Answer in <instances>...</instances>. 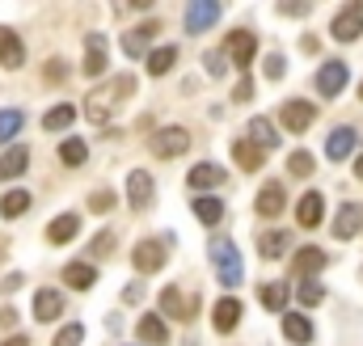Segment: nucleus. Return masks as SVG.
Returning a JSON list of instances; mask_svg holds the SVG:
<instances>
[{
	"instance_id": "ddd939ff",
	"label": "nucleus",
	"mask_w": 363,
	"mask_h": 346,
	"mask_svg": "<svg viewBox=\"0 0 363 346\" xmlns=\"http://www.w3.org/2000/svg\"><path fill=\"white\" fill-rule=\"evenodd\" d=\"M363 224V207L359 203H342V211H338V220H334V237L338 241H351L355 233H359Z\"/></svg>"
},
{
	"instance_id": "f257e3e1",
	"label": "nucleus",
	"mask_w": 363,
	"mask_h": 346,
	"mask_svg": "<svg viewBox=\"0 0 363 346\" xmlns=\"http://www.w3.org/2000/svg\"><path fill=\"white\" fill-rule=\"evenodd\" d=\"M131 93H135V77H118V81L97 85L89 97H85V118H89V123H106Z\"/></svg>"
},
{
	"instance_id": "c756f323",
	"label": "nucleus",
	"mask_w": 363,
	"mask_h": 346,
	"mask_svg": "<svg viewBox=\"0 0 363 346\" xmlns=\"http://www.w3.org/2000/svg\"><path fill=\"white\" fill-rule=\"evenodd\" d=\"M291 266H296V270H300L304 279H313V274H317V270L325 266V254H321L317 245H308V250H300V254H296V262H291Z\"/></svg>"
},
{
	"instance_id": "de8ad7c7",
	"label": "nucleus",
	"mask_w": 363,
	"mask_h": 346,
	"mask_svg": "<svg viewBox=\"0 0 363 346\" xmlns=\"http://www.w3.org/2000/svg\"><path fill=\"white\" fill-rule=\"evenodd\" d=\"M279 13H283V17H304L308 4H279Z\"/></svg>"
},
{
	"instance_id": "c9c22d12",
	"label": "nucleus",
	"mask_w": 363,
	"mask_h": 346,
	"mask_svg": "<svg viewBox=\"0 0 363 346\" xmlns=\"http://www.w3.org/2000/svg\"><path fill=\"white\" fill-rule=\"evenodd\" d=\"M72 118H77V106H55V110L43 118V127H47V131H64V127H72Z\"/></svg>"
},
{
	"instance_id": "423d86ee",
	"label": "nucleus",
	"mask_w": 363,
	"mask_h": 346,
	"mask_svg": "<svg viewBox=\"0 0 363 346\" xmlns=\"http://www.w3.org/2000/svg\"><path fill=\"white\" fill-rule=\"evenodd\" d=\"M330 34H334L338 43H355V38L363 34V4H351V9H342V13L334 17Z\"/></svg>"
},
{
	"instance_id": "6ab92c4d",
	"label": "nucleus",
	"mask_w": 363,
	"mask_h": 346,
	"mask_svg": "<svg viewBox=\"0 0 363 346\" xmlns=\"http://www.w3.org/2000/svg\"><path fill=\"white\" fill-rule=\"evenodd\" d=\"M77 233H81V220H77V216H72V211H68V216H60V220H51V224H47V241H51V245H68V241H72V237H77Z\"/></svg>"
},
{
	"instance_id": "4468645a",
	"label": "nucleus",
	"mask_w": 363,
	"mask_h": 346,
	"mask_svg": "<svg viewBox=\"0 0 363 346\" xmlns=\"http://www.w3.org/2000/svg\"><path fill=\"white\" fill-rule=\"evenodd\" d=\"M237 321H241V300H233V296H224V300H216V313H211V325H216L220 334H228V330H237Z\"/></svg>"
},
{
	"instance_id": "a878e982",
	"label": "nucleus",
	"mask_w": 363,
	"mask_h": 346,
	"mask_svg": "<svg viewBox=\"0 0 363 346\" xmlns=\"http://www.w3.org/2000/svg\"><path fill=\"white\" fill-rule=\"evenodd\" d=\"M26 165H30V152L21 148V144H13V148H4V157H0V177H21L26 173Z\"/></svg>"
},
{
	"instance_id": "58836bf2",
	"label": "nucleus",
	"mask_w": 363,
	"mask_h": 346,
	"mask_svg": "<svg viewBox=\"0 0 363 346\" xmlns=\"http://www.w3.org/2000/svg\"><path fill=\"white\" fill-rule=\"evenodd\" d=\"M81 342H85V325L81 321H72V325H64L55 334V346H81Z\"/></svg>"
},
{
	"instance_id": "49530a36",
	"label": "nucleus",
	"mask_w": 363,
	"mask_h": 346,
	"mask_svg": "<svg viewBox=\"0 0 363 346\" xmlns=\"http://www.w3.org/2000/svg\"><path fill=\"white\" fill-rule=\"evenodd\" d=\"M254 97V81L245 77V81H237V89H233V101H250Z\"/></svg>"
},
{
	"instance_id": "79ce46f5",
	"label": "nucleus",
	"mask_w": 363,
	"mask_h": 346,
	"mask_svg": "<svg viewBox=\"0 0 363 346\" xmlns=\"http://www.w3.org/2000/svg\"><path fill=\"white\" fill-rule=\"evenodd\" d=\"M110 250H114V233H97V237H93V245H89V254H93V258H106Z\"/></svg>"
},
{
	"instance_id": "dca6fc26",
	"label": "nucleus",
	"mask_w": 363,
	"mask_h": 346,
	"mask_svg": "<svg viewBox=\"0 0 363 346\" xmlns=\"http://www.w3.org/2000/svg\"><path fill=\"white\" fill-rule=\"evenodd\" d=\"M152 177L144 169H131V177H127V199H131V207H148L152 203Z\"/></svg>"
},
{
	"instance_id": "bb28decb",
	"label": "nucleus",
	"mask_w": 363,
	"mask_h": 346,
	"mask_svg": "<svg viewBox=\"0 0 363 346\" xmlns=\"http://www.w3.org/2000/svg\"><path fill=\"white\" fill-rule=\"evenodd\" d=\"M135 330H140V338H144V342H152V346H165V342H169V330H165V321H161L157 313H144Z\"/></svg>"
},
{
	"instance_id": "cd10ccee",
	"label": "nucleus",
	"mask_w": 363,
	"mask_h": 346,
	"mask_svg": "<svg viewBox=\"0 0 363 346\" xmlns=\"http://www.w3.org/2000/svg\"><path fill=\"white\" fill-rule=\"evenodd\" d=\"M194 216H199L207 228H216V224L224 220V203H220L216 194H199V199H194Z\"/></svg>"
},
{
	"instance_id": "8fccbe9b",
	"label": "nucleus",
	"mask_w": 363,
	"mask_h": 346,
	"mask_svg": "<svg viewBox=\"0 0 363 346\" xmlns=\"http://www.w3.org/2000/svg\"><path fill=\"white\" fill-rule=\"evenodd\" d=\"M140 296H144V287H140V283H131V287H127V291H123V300H127V304H135V300H140Z\"/></svg>"
},
{
	"instance_id": "3c124183",
	"label": "nucleus",
	"mask_w": 363,
	"mask_h": 346,
	"mask_svg": "<svg viewBox=\"0 0 363 346\" xmlns=\"http://www.w3.org/2000/svg\"><path fill=\"white\" fill-rule=\"evenodd\" d=\"M4 346H30V342H26L21 334H13V338H9V342H4Z\"/></svg>"
},
{
	"instance_id": "f03ea898",
	"label": "nucleus",
	"mask_w": 363,
	"mask_h": 346,
	"mask_svg": "<svg viewBox=\"0 0 363 346\" xmlns=\"http://www.w3.org/2000/svg\"><path fill=\"white\" fill-rule=\"evenodd\" d=\"M207 254H211V262H216V274H220V283H224V287H241L245 266H241V254H237V245H233L228 237H211Z\"/></svg>"
},
{
	"instance_id": "864d4df0",
	"label": "nucleus",
	"mask_w": 363,
	"mask_h": 346,
	"mask_svg": "<svg viewBox=\"0 0 363 346\" xmlns=\"http://www.w3.org/2000/svg\"><path fill=\"white\" fill-rule=\"evenodd\" d=\"M359 97H363V85H359Z\"/></svg>"
},
{
	"instance_id": "7c9ffc66",
	"label": "nucleus",
	"mask_w": 363,
	"mask_h": 346,
	"mask_svg": "<svg viewBox=\"0 0 363 346\" xmlns=\"http://www.w3.org/2000/svg\"><path fill=\"white\" fill-rule=\"evenodd\" d=\"M287 296H291V287H287V283H267V287L258 291V300H262V308H271V313H283V304H287Z\"/></svg>"
},
{
	"instance_id": "b1692460",
	"label": "nucleus",
	"mask_w": 363,
	"mask_h": 346,
	"mask_svg": "<svg viewBox=\"0 0 363 346\" xmlns=\"http://www.w3.org/2000/svg\"><path fill=\"white\" fill-rule=\"evenodd\" d=\"M64 283L77 287V291H89L93 283H97V270H93L89 262H68L64 266Z\"/></svg>"
},
{
	"instance_id": "f8f14e48",
	"label": "nucleus",
	"mask_w": 363,
	"mask_h": 346,
	"mask_svg": "<svg viewBox=\"0 0 363 346\" xmlns=\"http://www.w3.org/2000/svg\"><path fill=\"white\" fill-rule=\"evenodd\" d=\"M161 313L165 317H178V321H194V304L182 296V287H165L161 291Z\"/></svg>"
},
{
	"instance_id": "72a5a7b5",
	"label": "nucleus",
	"mask_w": 363,
	"mask_h": 346,
	"mask_svg": "<svg viewBox=\"0 0 363 346\" xmlns=\"http://www.w3.org/2000/svg\"><path fill=\"white\" fill-rule=\"evenodd\" d=\"M174 60H178V47H157V51L148 55V72H152V77H165V72L174 68Z\"/></svg>"
},
{
	"instance_id": "2f4dec72",
	"label": "nucleus",
	"mask_w": 363,
	"mask_h": 346,
	"mask_svg": "<svg viewBox=\"0 0 363 346\" xmlns=\"http://www.w3.org/2000/svg\"><path fill=\"white\" fill-rule=\"evenodd\" d=\"M26 211H30V194H26V190H9V194L0 199V216H4V220L26 216Z\"/></svg>"
},
{
	"instance_id": "37998d69",
	"label": "nucleus",
	"mask_w": 363,
	"mask_h": 346,
	"mask_svg": "<svg viewBox=\"0 0 363 346\" xmlns=\"http://www.w3.org/2000/svg\"><path fill=\"white\" fill-rule=\"evenodd\" d=\"M89 207H93V211H97V216H106V211L114 207V194H110V190H93Z\"/></svg>"
},
{
	"instance_id": "1a4fd4ad",
	"label": "nucleus",
	"mask_w": 363,
	"mask_h": 346,
	"mask_svg": "<svg viewBox=\"0 0 363 346\" xmlns=\"http://www.w3.org/2000/svg\"><path fill=\"white\" fill-rule=\"evenodd\" d=\"M165 250H169V241H140V245H135V254H131L135 270H144V274L161 270V266H165Z\"/></svg>"
},
{
	"instance_id": "a19ab883",
	"label": "nucleus",
	"mask_w": 363,
	"mask_h": 346,
	"mask_svg": "<svg viewBox=\"0 0 363 346\" xmlns=\"http://www.w3.org/2000/svg\"><path fill=\"white\" fill-rule=\"evenodd\" d=\"M287 169L296 173V177H308V173H313V157H308V152H291Z\"/></svg>"
},
{
	"instance_id": "f3484780",
	"label": "nucleus",
	"mask_w": 363,
	"mask_h": 346,
	"mask_svg": "<svg viewBox=\"0 0 363 346\" xmlns=\"http://www.w3.org/2000/svg\"><path fill=\"white\" fill-rule=\"evenodd\" d=\"M60 313H64V296H60L55 287H43V291L34 296V317H38V321H55Z\"/></svg>"
},
{
	"instance_id": "0eeeda50",
	"label": "nucleus",
	"mask_w": 363,
	"mask_h": 346,
	"mask_svg": "<svg viewBox=\"0 0 363 346\" xmlns=\"http://www.w3.org/2000/svg\"><path fill=\"white\" fill-rule=\"evenodd\" d=\"M228 55H233L237 68H250L254 55H258V38H254V30H233V34H228Z\"/></svg>"
},
{
	"instance_id": "393cba45",
	"label": "nucleus",
	"mask_w": 363,
	"mask_h": 346,
	"mask_svg": "<svg viewBox=\"0 0 363 346\" xmlns=\"http://www.w3.org/2000/svg\"><path fill=\"white\" fill-rule=\"evenodd\" d=\"M157 34V21H148V26H140V30H131V34H123V51L131 55V60H140V55H148V38Z\"/></svg>"
},
{
	"instance_id": "aec40b11",
	"label": "nucleus",
	"mask_w": 363,
	"mask_h": 346,
	"mask_svg": "<svg viewBox=\"0 0 363 346\" xmlns=\"http://www.w3.org/2000/svg\"><path fill=\"white\" fill-rule=\"evenodd\" d=\"M233 157H237V165H241V169H262V161H267V148H258V144H254V140H237V144H233Z\"/></svg>"
},
{
	"instance_id": "412c9836",
	"label": "nucleus",
	"mask_w": 363,
	"mask_h": 346,
	"mask_svg": "<svg viewBox=\"0 0 363 346\" xmlns=\"http://www.w3.org/2000/svg\"><path fill=\"white\" fill-rule=\"evenodd\" d=\"M283 334H287V342H296V346L313 342V321L300 317V313H283Z\"/></svg>"
},
{
	"instance_id": "a18cd8bd",
	"label": "nucleus",
	"mask_w": 363,
	"mask_h": 346,
	"mask_svg": "<svg viewBox=\"0 0 363 346\" xmlns=\"http://www.w3.org/2000/svg\"><path fill=\"white\" fill-rule=\"evenodd\" d=\"M283 72H287V60H283V55H267V77H271V81H279Z\"/></svg>"
},
{
	"instance_id": "20e7f679",
	"label": "nucleus",
	"mask_w": 363,
	"mask_h": 346,
	"mask_svg": "<svg viewBox=\"0 0 363 346\" xmlns=\"http://www.w3.org/2000/svg\"><path fill=\"white\" fill-rule=\"evenodd\" d=\"M216 21H220V4L216 0H190L186 4V34H203Z\"/></svg>"
},
{
	"instance_id": "f704fd0d",
	"label": "nucleus",
	"mask_w": 363,
	"mask_h": 346,
	"mask_svg": "<svg viewBox=\"0 0 363 346\" xmlns=\"http://www.w3.org/2000/svg\"><path fill=\"white\" fill-rule=\"evenodd\" d=\"M21 123H26L21 110H0V144H13V135L21 131Z\"/></svg>"
},
{
	"instance_id": "603ef678",
	"label": "nucleus",
	"mask_w": 363,
	"mask_h": 346,
	"mask_svg": "<svg viewBox=\"0 0 363 346\" xmlns=\"http://www.w3.org/2000/svg\"><path fill=\"white\" fill-rule=\"evenodd\" d=\"M355 173H359V182H363V157H359V161H355Z\"/></svg>"
},
{
	"instance_id": "2eb2a0df",
	"label": "nucleus",
	"mask_w": 363,
	"mask_h": 346,
	"mask_svg": "<svg viewBox=\"0 0 363 346\" xmlns=\"http://www.w3.org/2000/svg\"><path fill=\"white\" fill-rule=\"evenodd\" d=\"M283 203H287V190H283V182H267L262 190H258V216H279L283 211Z\"/></svg>"
},
{
	"instance_id": "7ed1b4c3",
	"label": "nucleus",
	"mask_w": 363,
	"mask_h": 346,
	"mask_svg": "<svg viewBox=\"0 0 363 346\" xmlns=\"http://www.w3.org/2000/svg\"><path fill=\"white\" fill-rule=\"evenodd\" d=\"M148 148H152V157L174 161V157H182V152L190 148V131H186V127H165V131H157V135L148 140Z\"/></svg>"
},
{
	"instance_id": "9b49d317",
	"label": "nucleus",
	"mask_w": 363,
	"mask_h": 346,
	"mask_svg": "<svg viewBox=\"0 0 363 346\" xmlns=\"http://www.w3.org/2000/svg\"><path fill=\"white\" fill-rule=\"evenodd\" d=\"M296 220H300V228H317V224L325 220V199H321V190H308V194L300 199Z\"/></svg>"
},
{
	"instance_id": "c03bdc74",
	"label": "nucleus",
	"mask_w": 363,
	"mask_h": 346,
	"mask_svg": "<svg viewBox=\"0 0 363 346\" xmlns=\"http://www.w3.org/2000/svg\"><path fill=\"white\" fill-rule=\"evenodd\" d=\"M64 77H68V64H64V60H51V64H47V81H51V85H64Z\"/></svg>"
},
{
	"instance_id": "9d476101",
	"label": "nucleus",
	"mask_w": 363,
	"mask_h": 346,
	"mask_svg": "<svg viewBox=\"0 0 363 346\" xmlns=\"http://www.w3.org/2000/svg\"><path fill=\"white\" fill-rule=\"evenodd\" d=\"M355 144H359L355 127H334L330 140H325V157H330V161H347V157L355 152Z\"/></svg>"
},
{
	"instance_id": "09e8293b",
	"label": "nucleus",
	"mask_w": 363,
	"mask_h": 346,
	"mask_svg": "<svg viewBox=\"0 0 363 346\" xmlns=\"http://www.w3.org/2000/svg\"><path fill=\"white\" fill-rule=\"evenodd\" d=\"M21 287V274H4V283H0V291H17Z\"/></svg>"
},
{
	"instance_id": "4be33fe9",
	"label": "nucleus",
	"mask_w": 363,
	"mask_h": 346,
	"mask_svg": "<svg viewBox=\"0 0 363 346\" xmlns=\"http://www.w3.org/2000/svg\"><path fill=\"white\" fill-rule=\"evenodd\" d=\"M220 182H224V169H220V165H211V161L194 165L190 177H186V186H190V190H211V186H220Z\"/></svg>"
},
{
	"instance_id": "a211bd4d",
	"label": "nucleus",
	"mask_w": 363,
	"mask_h": 346,
	"mask_svg": "<svg viewBox=\"0 0 363 346\" xmlns=\"http://www.w3.org/2000/svg\"><path fill=\"white\" fill-rule=\"evenodd\" d=\"M0 64H4V68H21V64H26L21 38H17L13 30H4V26H0Z\"/></svg>"
},
{
	"instance_id": "4c0bfd02",
	"label": "nucleus",
	"mask_w": 363,
	"mask_h": 346,
	"mask_svg": "<svg viewBox=\"0 0 363 346\" xmlns=\"http://www.w3.org/2000/svg\"><path fill=\"white\" fill-rule=\"evenodd\" d=\"M296 296H300V304H308V308H317V304H321V300H325V287H321V283H317V279H304V283H300V291H296Z\"/></svg>"
},
{
	"instance_id": "473e14b6",
	"label": "nucleus",
	"mask_w": 363,
	"mask_h": 346,
	"mask_svg": "<svg viewBox=\"0 0 363 346\" xmlns=\"http://www.w3.org/2000/svg\"><path fill=\"white\" fill-rule=\"evenodd\" d=\"M250 140H254L258 148H274V144H279V135H274L271 118H250Z\"/></svg>"
},
{
	"instance_id": "5701e85b",
	"label": "nucleus",
	"mask_w": 363,
	"mask_h": 346,
	"mask_svg": "<svg viewBox=\"0 0 363 346\" xmlns=\"http://www.w3.org/2000/svg\"><path fill=\"white\" fill-rule=\"evenodd\" d=\"M85 47H89V55H85V68H81V72H85V77H101V72H106V38H101V34H89Z\"/></svg>"
},
{
	"instance_id": "ea45409f",
	"label": "nucleus",
	"mask_w": 363,
	"mask_h": 346,
	"mask_svg": "<svg viewBox=\"0 0 363 346\" xmlns=\"http://www.w3.org/2000/svg\"><path fill=\"white\" fill-rule=\"evenodd\" d=\"M203 68H207V77L220 81V77L228 72V68H224V51H207V55H203Z\"/></svg>"
},
{
	"instance_id": "c85d7f7f",
	"label": "nucleus",
	"mask_w": 363,
	"mask_h": 346,
	"mask_svg": "<svg viewBox=\"0 0 363 346\" xmlns=\"http://www.w3.org/2000/svg\"><path fill=\"white\" fill-rule=\"evenodd\" d=\"M287 245H291V237H287V233H279V228H271V233H262V237H258V254H262V258H283V254H287Z\"/></svg>"
},
{
	"instance_id": "39448f33",
	"label": "nucleus",
	"mask_w": 363,
	"mask_h": 346,
	"mask_svg": "<svg viewBox=\"0 0 363 346\" xmlns=\"http://www.w3.org/2000/svg\"><path fill=\"white\" fill-rule=\"evenodd\" d=\"M347 77H351V68L342 60H330L325 68H317V93L321 97H338L342 85H347Z\"/></svg>"
},
{
	"instance_id": "e433bc0d",
	"label": "nucleus",
	"mask_w": 363,
	"mask_h": 346,
	"mask_svg": "<svg viewBox=\"0 0 363 346\" xmlns=\"http://www.w3.org/2000/svg\"><path fill=\"white\" fill-rule=\"evenodd\" d=\"M85 157H89V148L81 140H64V148H60V161L64 165H85Z\"/></svg>"
},
{
	"instance_id": "6e6552de",
	"label": "nucleus",
	"mask_w": 363,
	"mask_h": 346,
	"mask_svg": "<svg viewBox=\"0 0 363 346\" xmlns=\"http://www.w3.org/2000/svg\"><path fill=\"white\" fill-rule=\"evenodd\" d=\"M317 118V106L313 101H283V127L291 131V135H300V131H308V123Z\"/></svg>"
}]
</instances>
